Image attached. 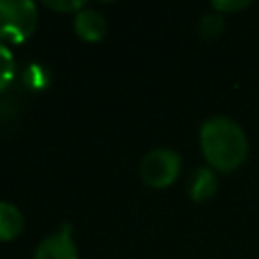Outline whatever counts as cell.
Returning <instances> with one entry per match:
<instances>
[{
  "instance_id": "cell-1",
  "label": "cell",
  "mask_w": 259,
  "mask_h": 259,
  "mask_svg": "<svg viewBox=\"0 0 259 259\" xmlns=\"http://www.w3.org/2000/svg\"><path fill=\"white\" fill-rule=\"evenodd\" d=\"M198 146L206 166L217 174L237 172L251 152L245 127L227 113H212L200 123Z\"/></svg>"
},
{
  "instance_id": "cell-2",
  "label": "cell",
  "mask_w": 259,
  "mask_h": 259,
  "mask_svg": "<svg viewBox=\"0 0 259 259\" xmlns=\"http://www.w3.org/2000/svg\"><path fill=\"white\" fill-rule=\"evenodd\" d=\"M38 8L30 0H0V42L20 45L32 36Z\"/></svg>"
},
{
  "instance_id": "cell-3",
  "label": "cell",
  "mask_w": 259,
  "mask_h": 259,
  "mask_svg": "<svg viewBox=\"0 0 259 259\" xmlns=\"http://www.w3.org/2000/svg\"><path fill=\"white\" fill-rule=\"evenodd\" d=\"M182 172V158L176 150L160 146L150 150L140 162V178L150 188H168Z\"/></svg>"
},
{
  "instance_id": "cell-4",
  "label": "cell",
  "mask_w": 259,
  "mask_h": 259,
  "mask_svg": "<svg viewBox=\"0 0 259 259\" xmlns=\"http://www.w3.org/2000/svg\"><path fill=\"white\" fill-rule=\"evenodd\" d=\"M32 259H79V251L73 241L71 225H61L59 231L45 237L36 245Z\"/></svg>"
},
{
  "instance_id": "cell-5",
  "label": "cell",
  "mask_w": 259,
  "mask_h": 259,
  "mask_svg": "<svg viewBox=\"0 0 259 259\" xmlns=\"http://www.w3.org/2000/svg\"><path fill=\"white\" fill-rule=\"evenodd\" d=\"M219 190V174L210 166H198L190 172L186 180V194L192 202L202 204L208 202Z\"/></svg>"
},
{
  "instance_id": "cell-6",
  "label": "cell",
  "mask_w": 259,
  "mask_h": 259,
  "mask_svg": "<svg viewBox=\"0 0 259 259\" xmlns=\"http://www.w3.org/2000/svg\"><path fill=\"white\" fill-rule=\"evenodd\" d=\"M73 28H75V34L81 38V40H87V42H97L105 36V30H107V20L105 16L95 10V8H83L75 14L73 18Z\"/></svg>"
},
{
  "instance_id": "cell-7",
  "label": "cell",
  "mask_w": 259,
  "mask_h": 259,
  "mask_svg": "<svg viewBox=\"0 0 259 259\" xmlns=\"http://www.w3.org/2000/svg\"><path fill=\"white\" fill-rule=\"evenodd\" d=\"M24 229V217L12 202L0 200V243L14 241Z\"/></svg>"
},
{
  "instance_id": "cell-8",
  "label": "cell",
  "mask_w": 259,
  "mask_h": 259,
  "mask_svg": "<svg viewBox=\"0 0 259 259\" xmlns=\"http://www.w3.org/2000/svg\"><path fill=\"white\" fill-rule=\"evenodd\" d=\"M227 28V20L221 12L217 10H210V12H204L198 20V32L204 36V38H219Z\"/></svg>"
},
{
  "instance_id": "cell-9",
  "label": "cell",
  "mask_w": 259,
  "mask_h": 259,
  "mask_svg": "<svg viewBox=\"0 0 259 259\" xmlns=\"http://www.w3.org/2000/svg\"><path fill=\"white\" fill-rule=\"evenodd\" d=\"M14 69H16V65H14V55H12V51H10L4 42H0V93L12 83V79H14Z\"/></svg>"
},
{
  "instance_id": "cell-10",
  "label": "cell",
  "mask_w": 259,
  "mask_h": 259,
  "mask_svg": "<svg viewBox=\"0 0 259 259\" xmlns=\"http://www.w3.org/2000/svg\"><path fill=\"white\" fill-rule=\"evenodd\" d=\"M249 6H251L249 0H214L210 4V8L217 10V12H221L223 16L225 14H237V12H241V10L249 8Z\"/></svg>"
},
{
  "instance_id": "cell-11",
  "label": "cell",
  "mask_w": 259,
  "mask_h": 259,
  "mask_svg": "<svg viewBox=\"0 0 259 259\" xmlns=\"http://www.w3.org/2000/svg\"><path fill=\"white\" fill-rule=\"evenodd\" d=\"M45 6L49 10H55V12H73L77 14L79 10L85 8V2L83 0H45Z\"/></svg>"
}]
</instances>
